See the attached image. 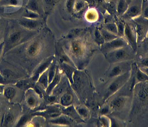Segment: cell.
Listing matches in <instances>:
<instances>
[{"label":"cell","mask_w":148,"mask_h":127,"mask_svg":"<svg viewBox=\"0 0 148 127\" xmlns=\"http://www.w3.org/2000/svg\"><path fill=\"white\" fill-rule=\"evenodd\" d=\"M127 118L130 126L148 127V81L134 86Z\"/></svg>","instance_id":"cell-1"},{"label":"cell","mask_w":148,"mask_h":127,"mask_svg":"<svg viewBox=\"0 0 148 127\" xmlns=\"http://www.w3.org/2000/svg\"><path fill=\"white\" fill-rule=\"evenodd\" d=\"M136 53L129 45L106 54L107 59L112 63L134 60Z\"/></svg>","instance_id":"cell-2"},{"label":"cell","mask_w":148,"mask_h":127,"mask_svg":"<svg viewBox=\"0 0 148 127\" xmlns=\"http://www.w3.org/2000/svg\"><path fill=\"white\" fill-rule=\"evenodd\" d=\"M131 76V70L121 75L114 77V80L112 81L106 90L104 96L105 100L108 99L123 87L129 80Z\"/></svg>","instance_id":"cell-3"},{"label":"cell","mask_w":148,"mask_h":127,"mask_svg":"<svg viewBox=\"0 0 148 127\" xmlns=\"http://www.w3.org/2000/svg\"><path fill=\"white\" fill-rule=\"evenodd\" d=\"M124 39L133 50L136 53L138 48L137 35L132 20L125 21Z\"/></svg>","instance_id":"cell-4"},{"label":"cell","mask_w":148,"mask_h":127,"mask_svg":"<svg viewBox=\"0 0 148 127\" xmlns=\"http://www.w3.org/2000/svg\"><path fill=\"white\" fill-rule=\"evenodd\" d=\"M132 20L135 28L138 44L147 37L148 32V19L141 15Z\"/></svg>","instance_id":"cell-5"},{"label":"cell","mask_w":148,"mask_h":127,"mask_svg":"<svg viewBox=\"0 0 148 127\" xmlns=\"http://www.w3.org/2000/svg\"><path fill=\"white\" fill-rule=\"evenodd\" d=\"M134 62L135 60H131L112 63L113 66L109 70L108 76L110 78H114L131 71Z\"/></svg>","instance_id":"cell-6"},{"label":"cell","mask_w":148,"mask_h":127,"mask_svg":"<svg viewBox=\"0 0 148 127\" xmlns=\"http://www.w3.org/2000/svg\"><path fill=\"white\" fill-rule=\"evenodd\" d=\"M143 0H133L129 4L127 10L121 17L124 21L134 19L141 15Z\"/></svg>","instance_id":"cell-7"},{"label":"cell","mask_w":148,"mask_h":127,"mask_svg":"<svg viewBox=\"0 0 148 127\" xmlns=\"http://www.w3.org/2000/svg\"><path fill=\"white\" fill-rule=\"evenodd\" d=\"M132 100V96L131 97L128 95L116 97L110 103V108L115 112L124 111L127 109L128 107L130 108Z\"/></svg>","instance_id":"cell-8"},{"label":"cell","mask_w":148,"mask_h":127,"mask_svg":"<svg viewBox=\"0 0 148 127\" xmlns=\"http://www.w3.org/2000/svg\"><path fill=\"white\" fill-rule=\"evenodd\" d=\"M128 45L124 37H117L101 45V49L105 54Z\"/></svg>","instance_id":"cell-9"},{"label":"cell","mask_w":148,"mask_h":127,"mask_svg":"<svg viewBox=\"0 0 148 127\" xmlns=\"http://www.w3.org/2000/svg\"><path fill=\"white\" fill-rule=\"evenodd\" d=\"M99 10L94 6L89 8L85 11L84 18L85 21L89 23H95L99 21Z\"/></svg>","instance_id":"cell-10"},{"label":"cell","mask_w":148,"mask_h":127,"mask_svg":"<svg viewBox=\"0 0 148 127\" xmlns=\"http://www.w3.org/2000/svg\"><path fill=\"white\" fill-rule=\"evenodd\" d=\"M44 20L43 19H28L21 21V25H22L24 27L27 28L30 30L38 29L42 27L44 25Z\"/></svg>","instance_id":"cell-11"},{"label":"cell","mask_w":148,"mask_h":127,"mask_svg":"<svg viewBox=\"0 0 148 127\" xmlns=\"http://www.w3.org/2000/svg\"><path fill=\"white\" fill-rule=\"evenodd\" d=\"M71 49L74 55L80 56L83 52V44L80 40H73L71 43Z\"/></svg>","instance_id":"cell-12"},{"label":"cell","mask_w":148,"mask_h":127,"mask_svg":"<svg viewBox=\"0 0 148 127\" xmlns=\"http://www.w3.org/2000/svg\"><path fill=\"white\" fill-rule=\"evenodd\" d=\"M134 60H136L135 62L139 67H148V54L136 53Z\"/></svg>","instance_id":"cell-13"},{"label":"cell","mask_w":148,"mask_h":127,"mask_svg":"<svg viewBox=\"0 0 148 127\" xmlns=\"http://www.w3.org/2000/svg\"><path fill=\"white\" fill-rule=\"evenodd\" d=\"M45 14H49L53 9L59 0H41Z\"/></svg>","instance_id":"cell-14"},{"label":"cell","mask_w":148,"mask_h":127,"mask_svg":"<svg viewBox=\"0 0 148 127\" xmlns=\"http://www.w3.org/2000/svg\"><path fill=\"white\" fill-rule=\"evenodd\" d=\"M41 49V44L39 41L31 43L27 49V54L30 57H34L38 54Z\"/></svg>","instance_id":"cell-15"},{"label":"cell","mask_w":148,"mask_h":127,"mask_svg":"<svg viewBox=\"0 0 148 127\" xmlns=\"http://www.w3.org/2000/svg\"><path fill=\"white\" fill-rule=\"evenodd\" d=\"M115 22L117 26V36L119 37H124V30L125 27V21L121 16L116 15Z\"/></svg>","instance_id":"cell-16"},{"label":"cell","mask_w":148,"mask_h":127,"mask_svg":"<svg viewBox=\"0 0 148 127\" xmlns=\"http://www.w3.org/2000/svg\"><path fill=\"white\" fill-rule=\"evenodd\" d=\"M107 13L112 15H116L117 3L118 0H105Z\"/></svg>","instance_id":"cell-17"},{"label":"cell","mask_w":148,"mask_h":127,"mask_svg":"<svg viewBox=\"0 0 148 127\" xmlns=\"http://www.w3.org/2000/svg\"><path fill=\"white\" fill-rule=\"evenodd\" d=\"M52 60H53V58L52 57L49 58L39 67L36 72L35 73L34 76L33 77V80L34 81H36V80H38L39 76L42 73L46 70V69H47V68L50 65Z\"/></svg>","instance_id":"cell-18"},{"label":"cell","mask_w":148,"mask_h":127,"mask_svg":"<svg viewBox=\"0 0 148 127\" xmlns=\"http://www.w3.org/2000/svg\"><path fill=\"white\" fill-rule=\"evenodd\" d=\"M0 73L10 83L14 82V80L16 78L15 73L11 69H0Z\"/></svg>","instance_id":"cell-19"},{"label":"cell","mask_w":148,"mask_h":127,"mask_svg":"<svg viewBox=\"0 0 148 127\" xmlns=\"http://www.w3.org/2000/svg\"><path fill=\"white\" fill-rule=\"evenodd\" d=\"M128 7V4L126 0H118L117 3L116 15L121 16L126 12Z\"/></svg>","instance_id":"cell-20"},{"label":"cell","mask_w":148,"mask_h":127,"mask_svg":"<svg viewBox=\"0 0 148 127\" xmlns=\"http://www.w3.org/2000/svg\"><path fill=\"white\" fill-rule=\"evenodd\" d=\"M103 39L105 42H108L118 37L117 36L114 34L112 33H110L109 31L105 29L103 27L99 29Z\"/></svg>","instance_id":"cell-21"},{"label":"cell","mask_w":148,"mask_h":127,"mask_svg":"<svg viewBox=\"0 0 148 127\" xmlns=\"http://www.w3.org/2000/svg\"><path fill=\"white\" fill-rule=\"evenodd\" d=\"M14 115L11 112H8L3 117L2 125L3 126H10L14 123Z\"/></svg>","instance_id":"cell-22"},{"label":"cell","mask_w":148,"mask_h":127,"mask_svg":"<svg viewBox=\"0 0 148 127\" xmlns=\"http://www.w3.org/2000/svg\"><path fill=\"white\" fill-rule=\"evenodd\" d=\"M136 53L148 54V38L146 37L143 41L138 44Z\"/></svg>","instance_id":"cell-23"},{"label":"cell","mask_w":148,"mask_h":127,"mask_svg":"<svg viewBox=\"0 0 148 127\" xmlns=\"http://www.w3.org/2000/svg\"><path fill=\"white\" fill-rule=\"evenodd\" d=\"M16 91L14 88L11 86L7 87L4 88L3 94L5 98L11 100L16 95Z\"/></svg>","instance_id":"cell-24"},{"label":"cell","mask_w":148,"mask_h":127,"mask_svg":"<svg viewBox=\"0 0 148 127\" xmlns=\"http://www.w3.org/2000/svg\"><path fill=\"white\" fill-rule=\"evenodd\" d=\"M60 73H58L57 72V71H56V73L54 78L53 79L52 81L49 83V86L47 88V93L48 94H50V93L53 89L59 83L60 80Z\"/></svg>","instance_id":"cell-25"},{"label":"cell","mask_w":148,"mask_h":127,"mask_svg":"<svg viewBox=\"0 0 148 127\" xmlns=\"http://www.w3.org/2000/svg\"><path fill=\"white\" fill-rule=\"evenodd\" d=\"M103 27L115 35L117 36L118 30L115 22H109L103 23Z\"/></svg>","instance_id":"cell-26"},{"label":"cell","mask_w":148,"mask_h":127,"mask_svg":"<svg viewBox=\"0 0 148 127\" xmlns=\"http://www.w3.org/2000/svg\"><path fill=\"white\" fill-rule=\"evenodd\" d=\"M16 86L20 89L24 90L32 86L33 83L27 80H21L16 82Z\"/></svg>","instance_id":"cell-27"},{"label":"cell","mask_w":148,"mask_h":127,"mask_svg":"<svg viewBox=\"0 0 148 127\" xmlns=\"http://www.w3.org/2000/svg\"><path fill=\"white\" fill-rule=\"evenodd\" d=\"M62 68L64 72L66 74L67 76L70 80L71 83H73V73H74V69L71 66H69L67 64H63L62 65Z\"/></svg>","instance_id":"cell-28"},{"label":"cell","mask_w":148,"mask_h":127,"mask_svg":"<svg viewBox=\"0 0 148 127\" xmlns=\"http://www.w3.org/2000/svg\"><path fill=\"white\" fill-rule=\"evenodd\" d=\"M73 97L69 93L65 94L61 99V103L64 106H68L73 102Z\"/></svg>","instance_id":"cell-29"},{"label":"cell","mask_w":148,"mask_h":127,"mask_svg":"<svg viewBox=\"0 0 148 127\" xmlns=\"http://www.w3.org/2000/svg\"><path fill=\"white\" fill-rule=\"evenodd\" d=\"M94 37H95V40L96 42L99 45H102L105 43L104 39L99 30V28L97 29V28H96L94 30Z\"/></svg>","instance_id":"cell-30"},{"label":"cell","mask_w":148,"mask_h":127,"mask_svg":"<svg viewBox=\"0 0 148 127\" xmlns=\"http://www.w3.org/2000/svg\"><path fill=\"white\" fill-rule=\"evenodd\" d=\"M39 82L45 88L48 87V71H46L42 74L39 79Z\"/></svg>","instance_id":"cell-31"},{"label":"cell","mask_w":148,"mask_h":127,"mask_svg":"<svg viewBox=\"0 0 148 127\" xmlns=\"http://www.w3.org/2000/svg\"><path fill=\"white\" fill-rule=\"evenodd\" d=\"M56 64L55 62H53L51 64V67L48 72V81L49 84L52 81L55 76L56 74Z\"/></svg>","instance_id":"cell-32"},{"label":"cell","mask_w":148,"mask_h":127,"mask_svg":"<svg viewBox=\"0 0 148 127\" xmlns=\"http://www.w3.org/2000/svg\"><path fill=\"white\" fill-rule=\"evenodd\" d=\"M51 122L53 123L60 125H69L70 124V121L67 118L63 116L53 120L51 121Z\"/></svg>","instance_id":"cell-33"},{"label":"cell","mask_w":148,"mask_h":127,"mask_svg":"<svg viewBox=\"0 0 148 127\" xmlns=\"http://www.w3.org/2000/svg\"><path fill=\"white\" fill-rule=\"evenodd\" d=\"M141 15L145 18L148 19V0H143Z\"/></svg>","instance_id":"cell-34"},{"label":"cell","mask_w":148,"mask_h":127,"mask_svg":"<svg viewBox=\"0 0 148 127\" xmlns=\"http://www.w3.org/2000/svg\"><path fill=\"white\" fill-rule=\"evenodd\" d=\"M64 113L68 115H70L71 117H73L74 119H77L78 118V115L77 113L75 111V109L73 106L70 107L68 108L63 110Z\"/></svg>","instance_id":"cell-35"},{"label":"cell","mask_w":148,"mask_h":127,"mask_svg":"<svg viewBox=\"0 0 148 127\" xmlns=\"http://www.w3.org/2000/svg\"><path fill=\"white\" fill-rule=\"evenodd\" d=\"M21 34L20 32H15L10 35L9 38V41L10 43L14 44L18 42L21 39Z\"/></svg>","instance_id":"cell-36"},{"label":"cell","mask_w":148,"mask_h":127,"mask_svg":"<svg viewBox=\"0 0 148 127\" xmlns=\"http://www.w3.org/2000/svg\"><path fill=\"white\" fill-rule=\"evenodd\" d=\"M29 119V116L27 115H24L20 119V120L18 121V123L16 124V127L23 126L26 124Z\"/></svg>","instance_id":"cell-37"},{"label":"cell","mask_w":148,"mask_h":127,"mask_svg":"<svg viewBox=\"0 0 148 127\" xmlns=\"http://www.w3.org/2000/svg\"><path fill=\"white\" fill-rule=\"evenodd\" d=\"M27 103L30 107H33L35 106L36 103V100L35 97L33 95L29 96L27 100Z\"/></svg>","instance_id":"cell-38"},{"label":"cell","mask_w":148,"mask_h":127,"mask_svg":"<svg viewBox=\"0 0 148 127\" xmlns=\"http://www.w3.org/2000/svg\"><path fill=\"white\" fill-rule=\"evenodd\" d=\"M78 113L79 115L85 117L88 115V112L87 110L84 108H81L78 109Z\"/></svg>","instance_id":"cell-39"},{"label":"cell","mask_w":148,"mask_h":127,"mask_svg":"<svg viewBox=\"0 0 148 127\" xmlns=\"http://www.w3.org/2000/svg\"><path fill=\"white\" fill-rule=\"evenodd\" d=\"M101 121L104 126L108 127L109 126L110 123L109 121L105 117L101 118Z\"/></svg>","instance_id":"cell-40"},{"label":"cell","mask_w":148,"mask_h":127,"mask_svg":"<svg viewBox=\"0 0 148 127\" xmlns=\"http://www.w3.org/2000/svg\"><path fill=\"white\" fill-rule=\"evenodd\" d=\"M109 108L108 107H105L103 108L101 111V113L102 115L107 114L109 112Z\"/></svg>","instance_id":"cell-41"},{"label":"cell","mask_w":148,"mask_h":127,"mask_svg":"<svg viewBox=\"0 0 148 127\" xmlns=\"http://www.w3.org/2000/svg\"><path fill=\"white\" fill-rule=\"evenodd\" d=\"M140 69L143 71V72L147 74L148 75V67H139Z\"/></svg>","instance_id":"cell-42"},{"label":"cell","mask_w":148,"mask_h":127,"mask_svg":"<svg viewBox=\"0 0 148 127\" xmlns=\"http://www.w3.org/2000/svg\"><path fill=\"white\" fill-rule=\"evenodd\" d=\"M4 88H5V86L4 85L0 84V95L3 94Z\"/></svg>","instance_id":"cell-43"},{"label":"cell","mask_w":148,"mask_h":127,"mask_svg":"<svg viewBox=\"0 0 148 127\" xmlns=\"http://www.w3.org/2000/svg\"><path fill=\"white\" fill-rule=\"evenodd\" d=\"M85 1L88 3L89 5H90V7H91L93 5H94L95 0H85Z\"/></svg>","instance_id":"cell-44"},{"label":"cell","mask_w":148,"mask_h":127,"mask_svg":"<svg viewBox=\"0 0 148 127\" xmlns=\"http://www.w3.org/2000/svg\"><path fill=\"white\" fill-rule=\"evenodd\" d=\"M3 45H4V43H2L0 44V56L1 55L2 53Z\"/></svg>","instance_id":"cell-45"},{"label":"cell","mask_w":148,"mask_h":127,"mask_svg":"<svg viewBox=\"0 0 148 127\" xmlns=\"http://www.w3.org/2000/svg\"><path fill=\"white\" fill-rule=\"evenodd\" d=\"M55 100V97H53V96H51V97H49L48 99V100L50 102H52L54 101Z\"/></svg>","instance_id":"cell-46"},{"label":"cell","mask_w":148,"mask_h":127,"mask_svg":"<svg viewBox=\"0 0 148 127\" xmlns=\"http://www.w3.org/2000/svg\"><path fill=\"white\" fill-rule=\"evenodd\" d=\"M126 1H127V3L129 5V4L132 1H133V0H126Z\"/></svg>","instance_id":"cell-47"},{"label":"cell","mask_w":148,"mask_h":127,"mask_svg":"<svg viewBox=\"0 0 148 127\" xmlns=\"http://www.w3.org/2000/svg\"><path fill=\"white\" fill-rule=\"evenodd\" d=\"M147 38H148V32L147 35Z\"/></svg>","instance_id":"cell-48"},{"label":"cell","mask_w":148,"mask_h":127,"mask_svg":"<svg viewBox=\"0 0 148 127\" xmlns=\"http://www.w3.org/2000/svg\"></svg>","instance_id":"cell-49"}]
</instances>
